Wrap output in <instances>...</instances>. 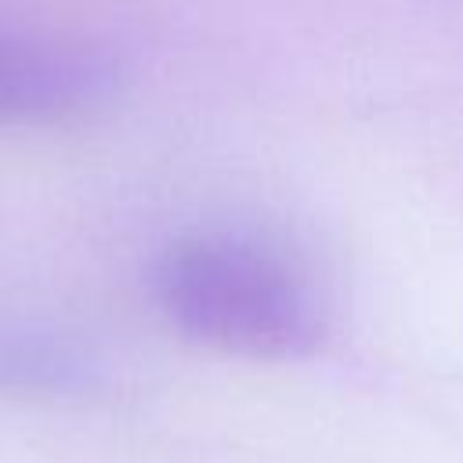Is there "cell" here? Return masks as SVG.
<instances>
[{
  "mask_svg": "<svg viewBox=\"0 0 463 463\" xmlns=\"http://www.w3.org/2000/svg\"><path fill=\"white\" fill-rule=\"evenodd\" d=\"M163 318L221 354L286 362L326 336V300L311 271L275 239L239 228L174 235L152 264Z\"/></svg>",
  "mask_w": 463,
  "mask_h": 463,
  "instance_id": "1",
  "label": "cell"
},
{
  "mask_svg": "<svg viewBox=\"0 0 463 463\" xmlns=\"http://www.w3.org/2000/svg\"><path fill=\"white\" fill-rule=\"evenodd\" d=\"M119 65L76 40L0 25V123H58L101 109Z\"/></svg>",
  "mask_w": 463,
  "mask_h": 463,
  "instance_id": "2",
  "label": "cell"
},
{
  "mask_svg": "<svg viewBox=\"0 0 463 463\" xmlns=\"http://www.w3.org/2000/svg\"><path fill=\"white\" fill-rule=\"evenodd\" d=\"M94 380V354L40 322L0 318V394H72Z\"/></svg>",
  "mask_w": 463,
  "mask_h": 463,
  "instance_id": "3",
  "label": "cell"
}]
</instances>
